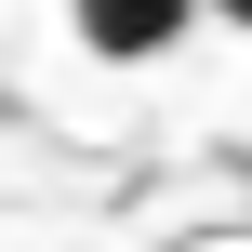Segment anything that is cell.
Returning a JSON list of instances; mask_svg holds the SVG:
<instances>
[{
	"instance_id": "6da1fadb",
	"label": "cell",
	"mask_w": 252,
	"mask_h": 252,
	"mask_svg": "<svg viewBox=\"0 0 252 252\" xmlns=\"http://www.w3.org/2000/svg\"><path fill=\"white\" fill-rule=\"evenodd\" d=\"M66 27H80V53H106V66H159V53H186L199 0H66Z\"/></svg>"
},
{
	"instance_id": "7a4b0ae2",
	"label": "cell",
	"mask_w": 252,
	"mask_h": 252,
	"mask_svg": "<svg viewBox=\"0 0 252 252\" xmlns=\"http://www.w3.org/2000/svg\"><path fill=\"white\" fill-rule=\"evenodd\" d=\"M199 13H226V27H252V0H199Z\"/></svg>"
}]
</instances>
